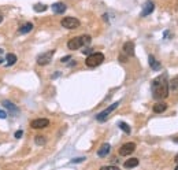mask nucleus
I'll return each mask as SVG.
<instances>
[{"instance_id": "obj_31", "label": "nucleus", "mask_w": 178, "mask_h": 170, "mask_svg": "<svg viewBox=\"0 0 178 170\" xmlns=\"http://www.w3.org/2000/svg\"><path fill=\"white\" fill-rule=\"evenodd\" d=\"M0 63H3V59H0Z\"/></svg>"}, {"instance_id": "obj_12", "label": "nucleus", "mask_w": 178, "mask_h": 170, "mask_svg": "<svg viewBox=\"0 0 178 170\" xmlns=\"http://www.w3.org/2000/svg\"><path fill=\"white\" fill-rule=\"evenodd\" d=\"M152 110H153V113H156V114H162L167 110V104H166L165 102H157L156 104H153Z\"/></svg>"}, {"instance_id": "obj_4", "label": "nucleus", "mask_w": 178, "mask_h": 170, "mask_svg": "<svg viewBox=\"0 0 178 170\" xmlns=\"http://www.w3.org/2000/svg\"><path fill=\"white\" fill-rule=\"evenodd\" d=\"M119 103H121V102H115V103H112L111 106H108V107H107L106 110H103V111H101V113H99L97 115H96V119H97L99 122H104V121H106V119L110 117V114H111L112 111H114L116 107L119 106Z\"/></svg>"}, {"instance_id": "obj_29", "label": "nucleus", "mask_w": 178, "mask_h": 170, "mask_svg": "<svg viewBox=\"0 0 178 170\" xmlns=\"http://www.w3.org/2000/svg\"><path fill=\"white\" fill-rule=\"evenodd\" d=\"M174 160H176V162H177V163H178V154H177V155H176V158H174Z\"/></svg>"}, {"instance_id": "obj_30", "label": "nucleus", "mask_w": 178, "mask_h": 170, "mask_svg": "<svg viewBox=\"0 0 178 170\" xmlns=\"http://www.w3.org/2000/svg\"><path fill=\"white\" fill-rule=\"evenodd\" d=\"M2 21H3V17H2V15H0V23H2Z\"/></svg>"}, {"instance_id": "obj_28", "label": "nucleus", "mask_w": 178, "mask_h": 170, "mask_svg": "<svg viewBox=\"0 0 178 170\" xmlns=\"http://www.w3.org/2000/svg\"><path fill=\"white\" fill-rule=\"evenodd\" d=\"M173 141H174V143H178V136H176V137H173Z\"/></svg>"}, {"instance_id": "obj_20", "label": "nucleus", "mask_w": 178, "mask_h": 170, "mask_svg": "<svg viewBox=\"0 0 178 170\" xmlns=\"http://www.w3.org/2000/svg\"><path fill=\"white\" fill-rule=\"evenodd\" d=\"M118 126H119V129H121V130H123L126 134H130V132H132V130H130V128H129V125L125 124V122H119Z\"/></svg>"}, {"instance_id": "obj_2", "label": "nucleus", "mask_w": 178, "mask_h": 170, "mask_svg": "<svg viewBox=\"0 0 178 170\" xmlns=\"http://www.w3.org/2000/svg\"><path fill=\"white\" fill-rule=\"evenodd\" d=\"M89 43H90V36L86 34V36L73 37V39L67 43V47H69V49H71V51H75V49H80L82 45L89 44Z\"/></svg>"}, {"instance_id": "obj_10", "label": "nucleus", "mask_w": 178, "mask_h": 170, "mask_svg": "<svg viewBox=\"0 0 178 170\" xmlns=\"http://www.w3.org/2000/svg\"><path fill=\"white\" fill-rule=\"evenodd\" d=\"M123 54L127 56H134V44L133 41H126L123 44Z\"/></svg>"}, {"instance_id": "obj_15", "label": "nucleus", "mask_w": 178, "mask_h": 170, "mask_svg": "<svg viewBox=\"0 0 178 170\" xmlns=\"http://www.w3.org/2000/svg\"><path fill=\"white\" fill-rule=\"evenodd\" d=\"M66 4H63V3H55V4H52V11H54L55 14H63L66 11Z\"/></svg>"}, {"instance_id": "obj_21", "label": "nucleus", "mask_w": 178, "mask_h": 170, "mask_svg": "<svg viewBox=\"0 0 178 170\" xmlns=\"http://www.w3.org/2000/svg\"><path fill=\"white\" fill-rule=\"evenodd\" d=\"M47 6L45 4H36L33 6V10L36 11V13H44V11H47Z\"/></svg>"}, {"instance_id": "obj_14", "label": "nucleus", "mask_w": 178, "mask_h": 170, "mask_svg": "<svg viewBox=\"0 0 178 170\" xmlns=\"http://www.w3.org/2000/svg\"><path fill=\"white\" fill-rule=\"evenodd\" d=\"M148 62H150L151 69L155 70V71H157V70L162 69V64H160V62H157V60L155 59V56H152V55H150V58H148Z\"/></svg>"}, {"instance_id": "obj_6", "label": "nucleus", "mask_w": 178, "mask_h": 170, "mask_svg": "<svg viewBox=\"0 0 178 170\" xmlns=\"http://www.w3.org/2000/svg\"><path fill=\"white\" fill-rule=\"evenodd\" d=\"M54 54H55V49H51V51H47V52H44V54H41L39 58H37V63H39L40 66H45V64H48L52 60Z\"/></svg>"}, {"instance_id": "obj_5", "label": "nucleus", "mask_w": 178, "mask_h": 170, "mask_svg": "<svg viewBox=\"0 0 178 170\" xmlns=\"http://www.w3.org/2000/svg\"><path fill=\"white\" fill-rule=\"evenodd\" d=\"M60 25L66 29H77V28H80L81 22L77 18H74V17H65L62 19V22H60Z\"/></svg>"}, {"instance_id": "obj_3", "label": "nucleus", "mask_w": 178, "mask_h": 170, "mask_svg": "<svg viewBox=\"0 0 178 170\" xmlns=\"http://www.w3.org/2000/svg\"><path fill=\"white\" fill-rule=\"evenodd\" d=\"M103 62H104V55L101 54V52H93V54H90L85 60V63L88 67H96V66H99V64H101Z\"/></svg>"}, {"instance_id": "obj_32", "label": "nucleus", "mask_w": 178, "mask_h": 170, "mask_svg": "<svg viewBox=\"0 0 178 170\" xmlns=\"http://www.w3.org/2000/svg\"><path fill=\"white\" fill-rule=\"evenodd\" d=\"M2 52H3V49H0V54H2Z\"/></svg>"}, {"instance_id": "obj_1", "label": "nucleus", "mask_w": 178, "mask_h": 170, "mask_svg": "<svg viewBox=\"0 0 178 170\" xmlns=\"http://www.w3.org/2000/svg\"><path fill=\"white\" fill-rule=\"evenodd\" d=\"M151 89H152V96L156 100H163L169 96V81H167V74L157 75L156 78L152 80L151 84Z\"/></svg>"}, {"instance_id": "obj_27", "label": "nucleus", "mask_w": 178, "mask_h": 170, "mask_svg": "<svg viewBox=\"0 0 178 170\" xmlns=\"http://www.w3.org/2000/svg\"><path fill=\"white\" fill-rule=\"evenodd\" d=\"M82 52H84V54H90V52H92V51H90V49L88 48V49H84Z\"/></svg>"}, {"instance_id": "obj_23", "label": "nucleus", "mask_w": 178, "mask_h": 170, "mask_svg": "<svg viewBox=\"0 0 178 170\" xmlns=\"http://www.w3.org/2000/svg\"><path fill=\"white\" fill-rule=\"evenodd\" d=\"M85 158L81 156V158H75V159H71V163H80V162H84Z\"/></svg>"}, {"instance_id": "obj_26", "label": "nucleus", "mask_w": 178, "mask_h": 170, "mask_svg": "<svg viewBox=\"0 0 178 170\" xmlns=\"http://www.w3.org/2000/svg\"><path fill=\"white\" fill-rule=\"evenodd\" d=\"M22 134H23L22 130H17V132H15V137H17V139H21Z\"/></svg>"}, {"instance_id": "obj_17", "label": "nucleus", "mask_w": 178, "mask_h": 170, "mask_svg": "<svg viewBox=\"0 0 178 170\" xmlns=\"http://www.w3.org/2000/svg\"><path fill=\"white\" fill-rule=\"evenodd\" d=\"M138 165V159L137 158H130V159H127L126 162L123 163V166L126 169H132V168H136V166Z\"/></svg>"}, {"instance_id": "obj_24", "label": "nucleus", "mask_w": 178, "mask_h": 170, "mask_svg": "<svg viewBox=\"0 0 178 170\" xmlns=\"http://www.w3.org/2000/svg\"><path fill=\"white\" fill-rule=\"evenodd\" d=\"M0 118H2V119L7 118V113H6L4 110H2V108H0Z\"/></svg>"}, {"instance_id": "obj_11", "label": "nucleus", "mask_w": 178, "mask_h": 170, "mask_svg": "<svg viewBox=\"0 0 178 170\" xmlns=\"http://www.w3.org/2000/svg\"><path fill=\"white\" fill-rule=\"evenodd\" d=\"M3 107H4V108H7V110L10 111V114H11V115H14V117H15L17 114H18V108L15 107V104H13V103H11L10 100H4V102H3Z\"/></svg>"}, {"instance_id": "obj_8", "label": "nucleus", "mask_w": 178, "mask_h": 170, "mask_svg": "<svg viewBox=\"0 0 178 170\" xmlns=\"http://www.w3.org/2000/svg\"><path fill=\"white\" fill-rule=\"evenodd\" d=\"M49 125V121L47 118H37L30 122V126L33 129H44Z\"/></svg>"}, {"instance_id": "obj_9", "label": "nucleus", "mask_w": 178, "mask_h": 170, "mask_svg": "<svg viewBox=\"0 0 178 170\" xmlns=\"http://www.w3.org/2000/svg\"><path fill=\"white\" fill-rule=\"evenodd\" d=\"M153 10H155V4H153L151 0H148V2H145V4L142 6V11H141V14H140V17L150 15V14L153 13Z\"/></svg>"}, {"instance_id": "obj_13", "label": "nucleus", "mask_w": 178, "mask_h": 170, "mask_svg": "<svg viewBox=\"0 0 178 170\" xmlns=\"http://www.w3.org/2000/svg\"><path fill=\"white\" fill-rule=\"evenodd\" d=\"M110 149H111V145L108 144V143H106V144H103L100 148H99V151H97V156H100V158H104V156H107V155L110 154Z\"/></svg>"}, {"instance_id": "obj_25", "label": "nucleus", "mask_w": 178, "mask_h": 170, "mask_svg": "<svg viewBox=\"0 0 178 170\" xmlns=\"http://www.w3.org/2000/svg\"><path fill=\"white\" fill-rule=\"evenodd\" d=\"M70 59H71V56H70V55H67V56H63L62 59H60V62H62V63H66L67 60H70Z\"/></svg>"}, {"instance_id": "obj_16", "label": "nucleus", "mask_w": 178, "mask_h": 170, "mask_svg": "<svg viewBox=\"0 0 178 170\" xmlns=\"http://www.w3.org/2000/svg\"><path fill=\"white\" fill-rule=\"evenodd\" d=\"M32 30H33V23H30V22L25 23V25H22L21 28L18 29V32L21 34H26V33H29V32H32Z\"/></svg>"}, {"instance_id": "obj_18", "label": "nucleus", "mask_w": 178, "mask_h": 170, "mask_svg": "<svg viewBox=\"0 0 178 170\" xmlns=\"http://www.w3.org/2000/svg\"><path fill=\"white\" fill-rule=\"evenodd\" d=\"M169 88H170L171 91H177L178 89V75H176V77H173L170 80V83H169Z\"/></svg>"}, {"instance_id": "obj_22", "label": "nucleus", "mask_w": 178, "mask_h": 170, "mask_svg": "<svg viewBox=\"0 0 178 170\" xmlns=\"http://www.w3.org/2000/svg\"><path fill=\"white\" fill-rule=\"evenodd\" d=\"M34 141H36L37 145H44L45 144V137L44 136H36Z\"/></svg>"}, {"instance_id": "obj_33", "label": "nucleus", "mask_w": 178, "mask_h": 170, "mask_svg": "<svg viewBox=\"0 0 178 170\" xmlns=\"http://www.w3.org/2000/svg\"><path fill=\"white\" fill-rule=\"evenodd\" d=\"M176 169H177V170H178V165H177V166H176Z\"/></svg>"}, {"instance_id": "obj_7", "label": "nucleus", "mask_w": 178, "mask_h": 170, "mask_svg": "<svg viewBox=\"0 0 178 170\" xmlns=\"http://www.w3.org/2000/svg\"><path fill=\"white\" fill-rule=\"evenodd\" d=\"M134 149H136V144H134V143H126V144H123L119 148V155L127 156V155H130L132 152H134Z\"/></svg>"}, {"instance_id": "obj_19", "label": "nucleus", "mask_w": 178, "mask_h": 170, "mask_svg": "<svg viewBox=\"0 0 178 170\" xmlns=\"http://www.w3.org/2000/svg\"><path fill=\"white\" fill-rule=\"evenodd\" d=\"M6 60H7L8 66H13V64L17 62V56L14 54H7V56H6Z\"/></svg>"}]
</instances>
